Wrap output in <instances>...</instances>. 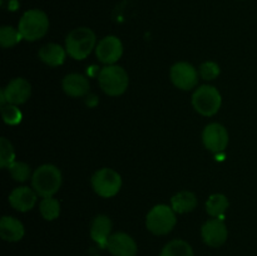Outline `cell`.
I'll return each instance as SVG.
<instances>
[{
	"mask_svg": "<svg viewBox=\"0 0 257 256\" xmlns=\"http://www.w3.org/2000/svg\"><path fill=\"white\" fill-rule=\"evenodd\" d=\"M32 185L38 196L53 197L62 186V172L54 165H43L35 170Z\"/></svg>",
	"mask_w": 257,
	"mask_h": 256,
	"instance_id": "obj_1",
	"label": "cell"
},
{
	"mask_svg": "<svg viewBox=\"0 0 257 256\" xmlns=\"http://www.w3.org/2000/svg\"><path fill=\"white\" fill-rule=\"evenodd\" d=\"M95 47V34L89 28H77L67 35L65 50L75 60H83Z\"/></svg>",
	"mask_w": 257,
	"mask_h": 256,
	"instance_id": "obj_2",
	"label": "cell"
},
{
	"mask_svg": "<svg viewBox=\"0 0 257 256\" xmlns=\"http://www.w3.org/2000/svg\"><path fill=\"white\" fill-rule=\"evenodd\" d=\"M18 29L22 33L23 39L28 42H35L47 34L49 29V19L43 10H28L20 18Z\"/></svg>",
	"mask_w": 257,
	"mask_h": 256,
	"instance_id": "obj_3",
	"label": "cell"
},
{
	"mask_svg": "<svg viewBox=\"0 0 257 256\" xmlns=\"http://www.w3.org/2000/svg\"><path fill=\"white\" fill-rule=\"evenodd\" d=\"M98 82L103 92L112 97L123 94L130 84L127 72L119 65H107L98 73Z\"/></svg>",
	"mask_w": 257,
	"mask_h": 256,
	"instance_id": "obj_4",
	"label": "cell"
},
{
	"mask_svg": "<svg viewBox=\"0 0 257 256\" xmlns=\"http://www.w3.org/2000/svg\"><path fill=\"white\" fill-rule=\"evenodd\" d=\"M177 218L172 207L167 205H157L147 213L146 226L153 235H167L176 226Z\"/></svg>",
	"mask_w": 257,
	"mask_h": 256,
	"instance_id": "obj_5",
	"label": "cell"
},
{
	"mask_svg": "<svg viewBox=\"0 0 257 256\" xmlns=\"http://www.w3.org/2000/svg\"><path fill=\"white\" fill-rule=\"evenodd\" d=\"M222 97L217 88L212 85H201L192 95V105L200 114L211 117L220 110Z\"/></svg>",
	"mask_w": 257,
	"mask_h": 256,
	"instance_id": "obj_6",
	"label": "cell"
},
{
	"mask_svg": "<svg viewBox=\"0 0 257 256\" xmlns=\"http://www.w3.org/2000/svg\"><path fill=\"white\" fill-rule=\"evenodd\" d=\"M92 187L100 197H113L122 187V177L112 168H100L92 176Z\"/></svg>",
	"mask_w": 257,
	"mask_h": 256,
	"instance_id": "obj_7",
	"label": "cell"
},
{
	"mask_svg": "<svg viewBox=\"0 0 257 256\" xmlns=\"http://www.w3.org/2000/svg\"><path fill=\"white\" fill-rule=\"evenodd\" d=\"M171 80L182 90H191L198 83V73L192 64L187 62H178L171 68Z\"/></svg>",
	"mask_w": 257,
	"mask_h": 256,
	"instance_id": "obj_8",
	"label": "cell"
},
{
	"mask_svg": "<svg viewBox=\"0 0 257 256\" xmlns=\"http://www.w3.org/2000/svg\"><path fill=\"white\" fill-rule=\"evenodd\" d=\"M201 236L206 245L211 247H220L227 240L228 231L222 218L213 217L203 223L201 228Z\"/></svg>",
	"mask_w": 257,
	"mask_h": 256,
	"instance_id": "obj_9",
	"label": "cell"
},
{
	"mask_svg": "<svg viewBox=\"0 0 257 256\" xmlns=\"http://www.w3.org/2000/svg\"><path fill=\"white\" fill-rule=\"evenodd\" d=\"M202 141L205 147L211 152H223L228 145V133L220 123H211L203 130Z\"/></svg>",
	"mask_w": 257,
	"mask_h": 256,
	"instance_id": "obj_10",
	"label": "cell"
},
{
	"mask_svg": "<svg viewBox=\"0 0 257 256\" xmlns=\"http://www.w3.org/2000/svg\"><path fill=\"white\" fill-rule=\"evenodd\" d=\"M95 54H97L98 59L104 64H114L123 54L122 42L114 35H108L97 44Z\"/></svg>",
	"mask_w": 257,
	"mask_h": 256,
	"instance_id": "obj_11",
	"label": "cell"
},
{
	"mask_svg": "<svg viewBox=\"0 0 257 256\" xmlns=\"http://www.w3.org/2000/svg\"><path fill=\"white\" fill-rule=\"evenodd\" d=\"M4 95L7 103L14 105L23 104L27 102L32 94V85L24 78H15L8 83L4 88Z\"/></svg>",
	"mask_w": 257,
	"mask_h": 256,
	"instance_id": "obj_12",
	"label": "cell"
},
{
	"mask_svg": "<svg viewBox=\"0 0 257 256\" xmlns=\"http://www.w3.org/2000/svg\"><path fill=\"white\" fill-rule=\"evenodd\" d=\"M107 250L113 256H136L137 255V243L125 232L112 233L108 240Z\"/></svg>",
	"mask_w": 257,
	"mask_h": 256,
	"instance_id": "obj_13",
	"label": "cell"
},
{
	"mask_svg": "<svg viewBox=\"0 0 257 256\" xmlns=\"http://www.w3.org/2000/svg\"><path fill=\"white\" fill-rule=\"evenodd\" d=\"M37 192L27 186L17 187L13 190L9 196V202L17 211L20 212H27L30 211L37 203Z\"/></svg>",
	"mask_w": 257,
	"mask_h": 256,
	"instance_id": "obj_14",
	"label": "cell"
},
{
	"mask_svg": "<svg viewBox=\"0 0 257 256\" xmlns=\"http://www.w3.org/2000/svg\"><path fill=\"white\" fill-rule=\"evenodd\" d=\"M110 231H112V221L108 216L98 215L93 220L92 226H90V237L98 246L102 248H107L108 240L110 237Z\"/></svg>",
	"mask_w": 257,
	"mask_h": 256,
	"instance_id": "obj_15",
	"label": "cell"
},
{
	"mask_svg": "<svg viewBox=\"0 0 257 256\" xmlns=\"http://www.w3.org/2000/svg\"><path fill=\"white\" fill-rule=\"evenodd\" d=\"M62 85L63 90L69 97L79 98L84 97L89 93V82L84 75L78 74V73H70V74L65 75Z\"/></svg>",
	"mask_w": 257,
	"mask_h": 256,
	"instance_id": "obj_16",
	"label": "cell"
},
{
	"mask_svg": "<svg viewBox=\"0 0 257 256\" xmlns=\"http://www.w3.org/2000/svg\"><path fill=\"white\" fill-rule=\"evenodd\" d=\"M24 225L12 216H4L0 220V236L8 242H17L24 237Z\"/></svg>",
	"mask_w": 257,
	"mask_h": 256,
	"instance_id": "obj_17",
	"label": "cell"
},
{
	"mask_svg": "<svg viewBox=\"0 0 257 256\" xmlns=\"http://www.w3.org/2000/svg\"><path fill=\"white\" fill-rule=\"evenodd\" d=\"M67 50H64V48L59 44H55V43H49V44H45L40 48L39 50V58L42 62H44L45 64L50 65V67H59L64 63L65 55H67Z\"/></svg>",
	"mask_w": 257,
	"mask_h": 256,
	"instance_id": "obj_18",
	"label": "cell"
},
{
	"mask_svg": "<svg viewBox=\"0 0 257 256\" xmlns=\"http://www.w3.org/2000/svg\"><path fill=\"white\" fill-rule=\"evenodd\" d=\"M197 206V197L191 191H181L171 198V207L176 213H187Z\"/></svg>",
	"mask_w": 257,
	"mask_h": 256,
	"instance_id": "obj_19",
	"label": "cell"
},
{
	"mask_svg": "<svg viewBox=\"0 0 257 256\" xmlns=\"http://www.w3.org/2000/svg\"><path fill=\"white\" fill-rule=\"evenodd\" d=\"M228 202L227 197L222 193H215V195H211L208 197L207 202H206V211L210 216L215 218H221L223 216V213L227 211Z\"/></svg>",
	"mask_w": 257,
	"mask_h": 256,
	"instance_id": "obj_20",
	"label": "cell"
},
{
	"mask_svg": "<svg viewBox=\"0 0 257 256\" xmlns=\"http://www.w3.org/2000/svg\"><path fill=\"white\" fill-rule=\"evenodd\" d=\"M160 256H195V253L187 241L172 240L162 248Z\"/></svg>",
	"mask_w": 257,
	"mask_h": 256,
	"instance_id": "obj_21",
	"label": "cell"
},
{
	"mask_svg": "<svg viewBox=\"0 0 257 256\" xmlns=\"http://www.w3.org/2000/svg\"><path fill=\"white\" fill-rule=\"evenodd\" d=\"M39 211L43 217L47 221H53L58 218L60 213V203L59 201L53 197H44L40 201Z\"/></svg>",
	"mask_w": 257,
	"mask_h": 256,
	"instance_id": "obj_22",
	"label": "cell"
},
{
	"mask_svg": "<svg viewBox=\"0 0 257 256\" xmlns=\"http://www.w3.org/2000/svg\"><path fill=\"white\" fill-rule=\"evenodd\" d=\"M22 39L23 35L19 29H14L13 27H8V25H4L0 29V44L3 48L14 47Z\"/></svg>",
	"mask_w": 257,
	"mask_h": 256,
	"instance_id": "obj_23",
	"label": "cell"
},
{
	"mask_svg": "<svg viewBox=\"0 0 257 256\" xmlns=\"http://www.w3.org/2000/svg\"><path fill=\"white\" fill-rule=\"evenodd\" d=\"M15 161V151L8 138H0V166L8 168Z\"/></svg>",
	"mask_w": 257,
	"mask_h": 256,
	"instance_id": "obj_24",
	"label": "cell"
},
{
	"mask_svg": "<svg viewBox=\"0 0 257 256\" xmlns=\"http://www.w3.org/2000/svg\"><path fill=\"white\" fill-rule=\"evenodd\" d=\"M2 115L4 122L9 125L19 124L23 119V114L19 108L14 104H9V103L2 107Z\"/></svg>",
	"mask_w": 257,
	"mask_h": 256,
	"instance_id": "obj_25",
	"label": "cell"
},
{
	"mask_svg": "<svg viewBox=\"0 0 257 256\" xmlns=\"http://www.w3.org/2000/svg\"><path fill=\"white\" fill-rule=\"evenodd\" d=\"M10 175L18 182H25L30 176V167L24 162H19V161H14L12 165L8 167Z\"/></svg>",
	"mask_w": 257,
	"mask_h": 256,
	"instance_id": "obj_26",
	"label": "cell"
},
{
	"mask_svg": "<svg viewBox=\"0 0 257 256\" xmlns=\"http://www.w3.org/2000/svg\"><path fill=\"white\" fill-rule=\"evenodd\" d=\"M220 67L215 62H205L200 67V75L205 80H213L220 75Z\"/></svg>",
	"mask_w": 257,
	"mask_h": 256,
	"instance_id": "obj_27",
	"label": "cell"
},
{
	"mask_svg": "<svg viewBox=\"0 0 257 256\" xmlns=\"http://www.w3.org/2000/svg\"><path fill=\"white\" fill-rule=\"evenodd\" d=\"M85 103H87L88 107H90V108L95 107V105L98 104V97L95 94L88 95L87 99H85Z\"/></svg>",
	"mask_w": 257,
	"mask_h": 256,
	"instance_id": "obj_28",
	"label": "cell"
}]
</instances>
